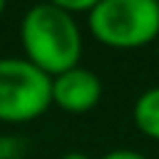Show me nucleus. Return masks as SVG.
Segmentation results:
<instances>
[{"label": "nucleus", "instance_id": "1", "mask_svg": "<svg viewBox=\"0 0 159 159\" xmlns=\"http://www.w3.org/2000/svg\"><path fill=\"white\" fill-rule=\"evenodd\" d=\"M20 40L25 60L50 77L80 65L82 32L77 20L72 12L60 10L47 0L27 7L20 22Z\"/></svg>", "mask_w": 159, "mask_h": 159}, {"label": "nucleus", "instance_id": "2", "mask_svg": "<svg viewBox=\"0 0 159 159\" xmlns=\"http://www.w3.org/2000/svg\"><path fill=\"white\" fill-rule=\"evenodd\" d=\"M87 25L107 47H144L159 35V0H99L87 12Z\"/></svg>", "mask_w": 159, "mask_h": 159}, {"label": "nucleus", "instance_id": "3", "mask_svg": "<svg viewBox=\"0 0 159 159\" xmlns=\"http://www.w3.org/2000/svg\"><path fill=\"white\" fill-rule=\"evenodd\" d=\"M52 104V77L25 57H0V122H30Z\"/></svg>", "mask_w": 159, "mask_h": 159}, {"label": "nucleus", "instance_id": "4", "mask_svg": "<svg viewBox=\"0 0 159 159\" xmlns=\"http://www.w3.org/2000/svg\"><path fill=\"white\" fill-rule=\"evenodd\" d=\"M102 99V80L89 67H70L52 77V104L65 112L82 114L99 104Z\"/></svg>", "mask_w": 159, "mask_h": 159}, {"label": "nucleus", "instance_id": "5", "mask_svg": "<svg viewBox=\"0 0 159 159\" xmlns=\"http://www.w3.org/2000/svg\"><path fill=\"white\" fill-rule=\"evenodd\" d=\"M132 119L134 127L149 137V139H159V84L149 87L147 92H142L132 107Z\"/></svg>", "mask_w": 159, "mask_h": 159}, {"label": "nucleus", "instance_id": "6", "mask_svg": "<svg viewBox=\"0 0 159 159\" xmlns=\"http://www.w3.org/2000/svg\"><path fill=\"white\" fill-rule=\"evenodd\" d=\"M27 144L17 134H0V159H22Z\"/></svg>", "mask_w": 159, "mask_h": 159}, {"label": "nucleus", "instance_id": "7", "mask_svg": "<svg viewBox=\"0 0 159 159\" xmlns=\"http://www.w3.org/2000/svg\"><path fill=\"white\" fill-rule=\"evenodd\" d=\"M47 2H52L55 7H60V10H67V12H89L99 0H47Z\"/></svg>", "mask_w": 159, "mask_h": 159}, {"label": "nucleus", "instance_id": "8", "mask_svg": "<svg viewBox=\"0 0 159 159\" xmlns=\"http://www.w3.org/2000/svg\"><path fill=\"white\" fill-rule=\"evenodd\" d=\"M99 159H149V157L137 152V149H112V152L102 154Z\"/></svg>", "mask_w": 159, "mask_h": 159}, {"label": "nucleus", "instance_id": "9", "mask_svg": "<svg viewBox=\"0 0 159 159\" xmlns=\"http://www.w3.org/2000/svg\"><path fill=\"white\" fill-rule=\"evenodd\" d=\"M60 159H92V157L84 154V152H67V154H62Z\"/></svg>", "mask_w": 159, "mask_h": 159}, {"label": "nucleus", "instance_id": "10", "mask_svg": "<svg viewBox=\"0 0 159 159\" xmlns=\"http://www.w3.org/2000/svg\"><path fill=\"white\" fill-rule=\"evenodd\" d=\"M5 5H7V0H0V15L5 12Z\"/></svg>", "mask_w": 159, "mask_h": 159}]
</instances>
